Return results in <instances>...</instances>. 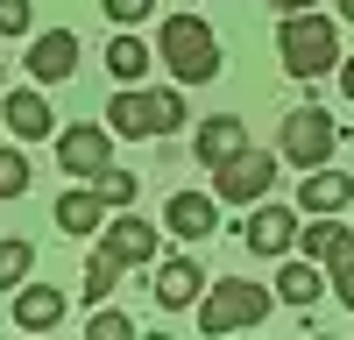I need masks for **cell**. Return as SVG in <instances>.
Wrapping results in <instances>:
<instances>
[{"mask_svg": "<svg viewBox=\"0 0 354 340\" xmlns=\"http://www.w3.org/2000/svg\"><path fill=\"white\" fill-rule=\"evenodd\" d=\"M106 128L128 135V142L177 135V128H185V93H170V85H121V93L106 100Z\"/></svg>", "mask_w": 354, "mask_h": 340, "instance_id": "6da1fadb", "label": "cell"}, {"mask_svg": "<svg viewBox=\"0 0 354 340\" xmlns=\"http://www.w3.org/2000/svg\"><path fill=\"white\" fill-rule=\"evenodd\" d=\"M156 57L170 64L177 85H213V78H220V36H213L198 15H170V21L156 28Z\"/></svg>", "mask_w": 354, "mask_h": 340, "instance_id": "7a4b0ae2", "label": "cell"}, {"mask_svg": "<svg viewBox=\"0 0 354 340\" xmlns=\"http://www.w3.org/2000/svg\"><path fill=\"white\" fill-rule=\"evenodd\" d=\"M277 50H283V71H290V78H319V71H333V64H340V28L319 15V8L283 15Z\"/></svg>", "mask_w": 354, "mask_h": 340, "instance_id": "3957f363", "label": "cell"}, {"mask_svg": "<svg viewBox=\"0 0 354 340\" xmlns=\"http://www.w3.org/2000/svg\"><path fill=\"white\" fill-rule=\"evenodd\" d=\"M277 291L270 283H248V276H220L213 291L198 298V333H241V326H262L270 319Z\"/></svg>", "mask_w": 354, "mask_h": 340, "instance_id": "277c9868", "label": "cell"}, {"mask_svg": "<svg viewBox=\"0 0 354 340\" xmlns=\"http://www.w3.org/2000/svg\"><path fill=\"white\" fill-rule=\"evenodd\" d=\"M333 149H340V121H333L326 106H290V113H283L277 156H283L290 170H319V163H333Z\"/></svg>", "mask_w": 354, "mask_h": 340, "instance_id": "5b68a950", "label": "cell"}, {"mask_svg": "<svg viewBox=\"0 0 354 340\" xmlns=\"http://www.w3.org/2000/svg\"><path fill=\"white\" fill-rule=\"evenodd\" d=\"M106 163H113V128L106 121L57 128V170H71V178H100Z\"/></svg>", "mask_w": 354, "mask_h": 340, "instance_id": "8992f818", "label": "cell"}, {"mask_svg": "<svg viewBox=\"0 0 354 340\" xmlns=\"http://www.w3.org/2000/svg\"><path fill=\"white\" fill-rule=\"evenodd\" d=\"M163 234H170V227H149L142 213H121L113 227H100V248H106L121 270H149L156 255H163Z\"/></svg>", "mask_w": 354, "mask_h": 340, "instance_id": "52a82bcc", "label": "cell"}, {"mask_svg": "<svg viewBox=\"0 0 354 340\" xmlns=\"http://www.w3.org/2000/svg\"><path fill=\"white\" fill-rule=\"evenodd\" d=\"M270 185H277V156H262V149H241L234 163L213 170V191L227 206H255V198H270Z\"/></svg>", "mask_w": 354, "mask_h": 340, "instance_id": "ba28073f", "label": "cell"}, {"mask_svg": "<svg viewBox=\"0 0 354 340\" xmlns=\"http://www.w3.org/2000/svg\"><path fill=\"white\" fill-rule=\"evenodd\" d=\"M241 241H248L255 255H290V248H298V213H290V206H262V198H255Z\"/></svg>", "mask_w": 354, "mask_h": 340, "instance_id": "9c48e42d", "label": "cell"}, {"mask_svg": "<svg viewBox=\"0 0 354 340\" xmlns=\"http://www.w3.org/2000/svg\"><path fill=\"white\" fill-rule=\"evenodd\" d=\"M241 149H248V121H241V113H213V121H198V142H192L198 170H220V163H234Z\"/></svg>", "mask_w": 354, "mask_h": 340, "instance_id": "30bf717a", "label": "cell"}, {"mask_svg": "<svg viewBox=\"0 0 354 340\" xmlns=\"http://www.w3.org/2000/svg\"><path fill=\"white\" fill-rule=\"evenodd\" d=\"M163 227L177 241H205L220 227V191L205 198V191H170V206H163Z\"/></svg>", "mask_w": 354, "mask_h": 340, "instance_id": "8fae6325", "label": "cell"}, {"mask_svg": "<svg viewBox=\"0 0 354 340\" xmlns=\"http://www.w3.org/2000/svg\"><path fill=\"white\" fill-rule=\"evenodd\" d=\"M71 71H78V36H71V28H43V36L28 43V78L57 85V78H71Z\"/></svg>", "mask_w": 354, "mask_h": 340, "instance_id": "7c38bea8", "label": "cell"}, {"mask_svg": "<svg viewBox=\"0 0 354 340\" xmlns=\"http://www.w3.org/2000/svg\"><path fill=\"white\" fill-rule=\"evenodd\" d=\"M326 291H333V276L319 270V255H305V263H283V270H277V305H290V312H312Z\"/></svg>", "mask_w": 354, "mask_h": 340, "instance_id": "4fadbf2b", "label": "cell"}, {"mask_svg": "<svg viewBox=\"0 0 354 340\" xmlns=\"http://www.w3.org/2000/svg\"><path fill=\"white\" fill-rule=\"evenodd\" d=\"M0 121L15 128V142H57V113H50V100L43 93H8V106H0Z\"/></svg>", "mask_w": 354, "mask_h": 340, "instance_id": "5bb4252c", "label": "cell"}, {"mask_svg": "<svg viewBox=\"0 0 354 340\" xmlns=\"http://www.w3.org/2000/svg\"><path fill=\"white\" fill-rule=\"evenodd\" d=\"M354 206V178L347 170H305V185H298V213H347Z\"/></svg>", "mask_w": 354, "mask_h": 340, "instance_id": "9a60e30c", "label": "cell"}, {"mask_svg": "<svg viewBox=\"0 0 354 340\" xmlns=\"http://www.w3.org/2000/svg\"><path fill=\"white\" fill-rule=\"evenodd\" d=\"M15 326L21 333L64 326V291H57V283H21V291H15Z\"/></svg>", "mask_w": 354, "mask_h": 340, "instance_id": "2e32d148", "label": "cell"}, {"mask_svg": "<svg viewBox=\"0 0 354 340\" xmlns=\"http://www.w3.org/2000/svg\"><path fill=\"white\" fill-rule=\"evenodd\" d=\"M198 263L192 255H170V263H156V305L163 312H185V305H198Z\"/></svg>", "mask_w": 354, "mask_h": 340, "instance_id": "e0dca14e", "label": "cell"}, {"mask_svg": "<svg viewBox=\"0 0 354 340\" xmlns=\"http://www.w3.org/2000/svg\"><path fill=\"white\" fill-rule=\"evenodd\" d=\"M57 227H64L71 241H85V234H100V227H106V198H100L93 185H78V191H64V198H57Z\"/></svg>", "mask_w": 354, "mask_h": 340, "instance_id": "ac0fdd59", "label": "cell"}, {"mask_svg": "<svg viewBox=\"0 0 354 340\" xmlns=\"http://www.w3.org/2000/svg\"><path fill=\"white\" fill-rule=\"evenodd\" d=\"M149 57H156V50H149V43H142V36H135V28H121V36H113V43H106V71H113V78H121V85H142V71H149Z\"/></svg>", "mask_w": 354, "mask_h": 340, "instance_id": "d6986e66", "label": "cell"}, {"mask_svg": "<svg viewBox=\"0 0 354 340\" xmlns=\"http://www.w3.org/2000/svg\"><path fill=\"white\" fill-rule=\"evenodd\" d=\"M28 276H36V248H28V234H8V241H0V291L15 298Z\"/></svg>", "mask_w": 354, "mask_h": 340, "instance_id": "ffe728a7", "label": "cell"}, {"mask_svg": "<svg viewBox=\"0 0 354 340\" xmlns=\"http://www.w3.org/2000/svg\"><path fill=\"white\" fill-rule=\"evenodd\" d=\"M305 220H312V227H298V248H305V255H319V263H326V255L354 234V227H340L333 213H305Z\"/></svg>", "mask_w": 354, "mask_h": 340, "instance_id": "44dd1931", "label": "cell"}, {"mask_svg": "<svg viewBox=\"0 0 354 340\" xmlns=\"http://www.w3.org/2000/svg\"><path fill=\"white\" fill-rule=\"evenodd\" d=\"M85 185H93L100 198H106V206H135V198H142V178H135V170H100V178H85Z\"/></svg>", "mask_w": 354, "mask_h": 340, "instance_id": "7402d4cb", "label": "cell"}, {"mask_svg": "<svg viewBox=\"0 0 354 340\" xmlns=\"http://www.w3.org/2000/svg\"><path fill=\"white\" fill-rule=\"evenodd\" d=\"M326 276H333V298H340V305L354 312V234H347V241H340V248L326 255Z\"/></svg>", "mask_w": 354, "mask_h": 340, "instance_id": "603a6c76", "label": "cell"}, {"mask_svg": "<svg viewBox=\"0 0 354 340\" xmlns=\"http://www.w3.org/2000/svg\"><path fill=\"white\" fill-rule=\"evenodd\" d=\"M21 191H28V142L21 149H0V206L21 198Z\"/></svg>", "mask_w": 354, "mask_h": 340, "instance_id": "cb8c5ba5", "label": "cell"}, {"mask_svg": "<svg viewBox=\"0 0 354 340\" xmlns=\"http://www.w3.org/2000/svg\"><path fill=\"white\" fill-rule=\"evenodd\" d=\"M113 276H121V263H113V255H106V248H93V263H85V298H93V305H100V298L113 291Z\"/></svg>", "mask_w": 354, "mask_h": 340, "instance_id": "d4e9b609", "label": "cell"}, {"mask_svg": "<svg viewBox=\"0 0 354 340\" xmlns=\"http://www.w3.org/2000/svg\"><path fill=\"white\" fill-rule=\"evenodd\" d=\"M100 8H106L113 28H135V21H149V15H156V0H100Z\"/></svg>", "mask_w": 354, "mask_h": 340, "instance_id": "484cf974", "label": "cell"}, {"mask_svg": "<svg viewBox=\"0 0 354 340\" xmlns=\"http://www.w3.org/2000/svg\"><path fill=\"white\" fill-rule=\"evenodd\" d=\"M85 333H93V340H128L135 319H128V312H93V319H85Z\"/></svg>", "mask_w": 354, "mask_h": 340, "instance_id": "4316f807", "label": "cell"}, {"mask_svg": "<svg viewBox=\"0 0 354 340\" xmlns=\"http://www.w3.org/2000/svg\"><path fill=\"white\" fill-rule=\"evenodd\" d=\"M28 8L36 0H0V36H28Z\"/></svg>", "mask_w": 354, "mask_h": 340, "instance_id": "83f0119b", "label": "cell"}, {"mask_svg": "<svg viewBox=\"0 0 354 340\" xmlns=\"http://www.w3.org/2000/svg\"><path fill=\"white\" fill-rule=\"evenodd\" d=\"M277 15H305V8H319V0H270Z\"/></svg>", "mask_w": 354, "mask_h": 340, "instance_id": "f1b7e54d", "label": "cell"}, {"mask_svg": "<svg viewBox=\"0 0 354 340\" xmlns=\"http://www.w3.org/2000/svg\"><path fill=\"white\" fill-rule=\"evenodd\" d=\"M340 85H347V100H354V57H347V64H340Z\"/></svg>", "mask_w": 354, "mask_h": 340, "instance_id": "f546056e", "label": "cell"}, {"mask_svg": "<svg viewBox=\"0 0 354 340\" xmlns=\"http://www.w3.org/2000/svg\"><path fill=\"white\" fill-rule=\"evenodd\" d=\"M340 21H354V0H340Z\"/></svg>", "mask_w": 354, "mask_h": 340, "instance_id": "4dcf8cb0", "label": "cell"}]
</instances>
